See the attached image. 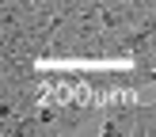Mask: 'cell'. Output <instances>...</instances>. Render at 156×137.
<instances>
[{
    "mask_svg": "<svg viewBox=\"0 0 156 137\" xmlns=\"http://www.w3.org/2000/svg\"><path fill=\"white\" fill-rule=\"evenodd\" d=\"M137 133L156 137V103H137Z\"/></svg>",
    "mask_w": 156,
    "mask_h": 137,
    "instance_id": "2",
    "label": "cell"
},
{
    "mask_svg": "<svg viewBox=\"0 0 156 137\" xmlns=\"http://www.w3.org/2000/svg\"><path fill=\"white\" fill-rule=\"evenodd\" d=\"M103 137H141L137 133V103H111L99 122Z\"/></svg>",
    "mask_w": 156,
    "mask_h": 137,
    "instance_id": "1",
    "label": "cell"
}]
</instances>
